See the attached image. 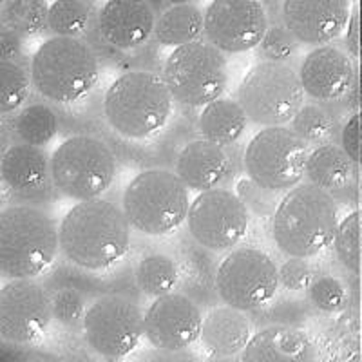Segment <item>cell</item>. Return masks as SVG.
I'll use <instances>...</instances> for the list:
<instances>
[{
  "mask_svg": "<svg viewBox=\"0 0 362 362\" xmlns=\"http://www.w3.org/2000/svg\"><path fill=\"white\" fill-rule=\"evenodd\" d=\"M151 4L156 8V11H163L165 8H169V6H177V4H190V2H196V0H148Z\"/></svg>",
  "mask_w": 362,
  "mask_h": 362,
  "instance_id": "f6af8a7d",
  "label": "cell"
},
{
  "mask_svg": "<svg viewBox=\"0 0 362 362\" xmlns=\"http://www.w3.org/2000/svg\"><path fill=\"white\" fill-rule=\"evenodd\" d=\"M310 145L290 125L261 127L245 147L243 170L263 189L288 192L305 181Z\"/></svg>",
  "mask_w": 362,
  "mask_h": 362,
  "instance_id": "30bf717a",
  "label": "cell"
},
{
  "mask_svg": "<svg viewBox=\"0 0 362 362\" xmlns=\"http://www.w3.org/2000/svg\"><path fill=\"white\" fill-rule=\"evenodd\" d=\"M158 11L148 0H105L96 9L95 28L86 40L96 51L124 60L154 40Z\"/></svg>",
  "mask_w": 362,
  "mask_h": 362,
  "instance_id": "5bb4252c",
  "label": "cell"
},
{
  "mask_svg": "<svg viewBox=\"0 0 362 362\" xmlns=\"http://www.w3.org/2000/svg\"><path fill=\"white\" fill-rule=\"evenodd\" d=\"M300 47V42L296 35L290 31L283 21L270 22V28L267 29L263 40L255 47V54L263 62H284L290 64Z\"/></svg>",
  "mask_w": 362,
  "mask_h": 362,
  "instance_id": "8d00e7d4",
  "label": "cell"
},
{
  "mask_svg": "<svg viewBox=\"0 0 362 362\" xmlns=\"http://www.w3.org/2000/svg\"><path fill=\"white\" fill-rule=\"evenodd\" d=\"M205 38V9L196 2L165 8L158 13L154 42L161 47H180Z\"/></svg>",
  "mask_w": 362,
  "mask_h": 362,
  "instance_id": "4316f807",
  "label": "cell"
},
{
  "mask_svg": "<svg viewBox=\"0 0 362 362\" xmlns=\"http://www.w3.org/2000/svg\"><path fill=\"white\" fill-rule=\"evenodd\" d=\"M297 73L308 98L335 105L354 87L358 62L344 49V45L332 42L312 47L300 60Z\"/></svg>",
  "mask_w": 362,
  "mask_h": 362,
  "instance_id": "ac0fdd59",
  "label": "cell"
},
{
  "mask_svg": "<svg viewBox=\"0 0 362 362\" xmlns=\"http://www.w3.org/2000/svg\"><path fill=\"white\" fill-rule=\"evenodd\" d=\"M252 335L254 322L248 312L221 303L210 306L203 315L199 342L212 357H235L245 350Z\"/></svg>",
  "mask_w": 362,
  "mask_h": 362,
  "instance_id": "cb8c5ba5",
  "label": "cell"
},
{
  "mask_svg": "<svg viewBox=\"0 0 362 362\" xmlns=\"http://www.w3.org/2000/svg\"><path fill=\"white\" fill-rule=\"evenodd\" d=\"M180 263L167 252L141 255L134 268V284L145 297H156L180 288Z\"/></svg>",
  "mask_w": 362,
  "mask_h": 362,
  "instance_id": "f1b7e54d",
  "label": "cell"
},
{
  "mask_svg": "<svg viewBox=\"0 0 362 362\" xmlns=\"http://www.w3.org/2000/svg\"><path fill=\"white\" fill-rule=\"evenodd\" d=\"M118 174V156L105 138L93 132L67 136L51 154L57 194L71 202L103 198Z\"/></svg>",
  "mask_w": 362,
  "mask_h": 362,
  "instance_id": "52a82bcc",
  "label": "cell"
},
{
  "mask_svg": "<svg viewBox=\"0 0 362 362\" xmlns=\"http://www.w3.org/2000/svg\"><path fill=\"white\" fill-rule=\"evenodd\" d=\"M214 252L199 247L189 235L180 241V288L192 299H196L202 306L218 305V292H216V272L218 267L212 263Z\"/></svg>",
  "mask_w": 362,
  "mask_h": 362,
  "instance_id": "d4e9b609",
  "label": "cell"
},
{
  "mask_svg": "<svg viewBox=\"0 0 362 362\" xmlns=\"http://www.w3.org/2000/svg\"><path fill=\"white\" fill-rule=\"evenodd\" d=\"M53 317L51 292L38 279H6L0 288V339L15 346L44 337Z\"/></svg>",
  "mask_w": 362,
  "mask_h": 362,
  "instance_id": "9a60e30c",
  "label": "cell"
},
{
  "mask_svg": "<svg viewBox=\"0 0 362 362\" xmlns=\"http://www.w3.org/2000/svg\"><path fill=\"white\" fill-rule=\"evenodd\" d=\"M24 42L17 31L0 25V60H25Z\"/></svg>",
  "mask_w": 362,
  "mask_h": 362,
  "instance_id": "7bdbcfd3",
  "label": "cell"
},
{
  "mask_svg": "<svg viewBox=\"0 0 362 362\" xmlns=\"http://www.w3.org/2000/svg\"><path fill=\"white\" fill-rule=\"evenodd\" d=\"M252 214L235 190L210 189L198 192L187 216V232L206 250L223 254L247 238Z\"/></svg>",
  "mask_w": 362,
  "mask_h": 362,
  "instance_id": "4fadbf2b",
  "label": "cell"
},
{
  "mask_svg": "<svg viewBox=\"0 0 362 362\" xmlns=\"http://www.w3.org/2000/svg\"><path fill=\"white\" fill-rule=\"evenodd\" d=\"M202 325V305L177 290L153 299L145 310V339L158 351L189 350L199 341Z\"/></svg>",
  "mask_w": 362,
  "mask_h": 362,
  "instance_id": "e0dca14e",
  "label": "cell"
},
{
  "mask_svg": "<svg viewBox=\"0 0 362 362\" xmlns=\"http://www.w3.org/2000/svg\"><path fill=\"white\" fill-rule=\"evenodd\" d=\"M315 276V268L305 257H286V261L279 267L281 288L292 293L306 292Z\"/></svg>",
  "mask_w": 362,
  "mask_h": 362,
  "instance_id": "ab89813d",
  "label": "cell"
},
{
  "mask_svg": "<svg viewBox=\"0 0 362 362\" xmlns=\"http://www.w3.org/2000/svg\"><path fill=\"white\" fill-rule=\"evenodd\" d=\"M161 76L176 103L202 109L225 95L228 87V60L209 40L174 47L161 66Z\"/></svg>",
  "mask_w": 362,
  "mask_h": 362,
  "instance_id": "9c48e42d",
  "label": "cell"
},
{
  "mask_svg": "<svg viewBox=\"0 0 362 362\" xmlns=\"http://www.w3.org/2000/svg\"><path fill=\"white\" fill-rule=\"evenodd\" d=\"M49 6V0H2L0 21L24 38L38 37L47 33Z\"/></svg>",
  "mask_w": 362,
  "mask_h": 362,
  "instance_id": "1f68e13d",
  "label": "cell"
},
{
  "mask_svg": "<svg viewBox=\"0 0 362 362\" xmlns=\"http://www.w3.org/2000/svg\"><path fill=\"white\" fill-rule=\"evenodd\" d=\"M339 223L337 199L308 181H300L283 194L270 218V234L286 257L312 259L334 245Z\"/></svg>",
  "mask_w": 362,
  "mask_h": 362,
  "instance_id": "3957f363",
  "label": "cell"
},
{
  "mask_svg": "<svg viewBox=\"0 0 362 362\" xmlns=\"http://www.w3.org/2000/svg\"><path fill=\"white\" fill-rule=\"evenodd\" d=\"M51 305H53L54 321L64 328H82L83 315L87 312V293L76 286L66 284L62 288H57L51 293Z\"/></svg>",
  "mask_w": 362,
  "mask_h": 362,
  "instance_id": "74e56055",
  "label": "cell"
},
{
  "mask_svg": "<svg viewBox=\"0 0 362 362\" xmlns=\"http://www.w3.org/2000/svg\"><path fill=\"white\" fill-rule=\"evenodd\" d=\"M235 100L257 127L290 125L306 93L292 64L263 62L250 67L239 82Z\"/></svg>",
  "mask_w": 362,
  "mask_h": 362,
  "instance_id": "ba28073f",
  "label": "cell"
},
{
  "mask_svg": "<svg viewBox=\"0 0 362 362\" xmlns=\"http://www.w3.org/2000/svg\"><path fill=\"white\" fill-rule=\"evenodd\" d=\"M176 100L158 71L127 69L107 86L102 98L103 122L125 140H153L167 131Z\"/></svg>",
  "mask_w": 362,
  "mask_h": 362,
  "instance_id": "7a4b0ae2",
  "label": "cell"
},
{
  "mask_svg": "<svg viewBox=\"0 0 362 362\" xmlns=\"http://www.w3.org/2000/svg\"><path fill=\"white\" fill-rule=\"evenodd\" d=\"M268 28L263 0H210L205 8V40L225 54L255 49Z\"/></svg>",
  "mask_w": 362,
  "mask_h": 362,
  "instance_id": "2e32d148",
  "label": "cell"
},
{
  "mask_svg": "<svg viewBox=\"0 0 362 362\" xmlns=\"http://www.w3.org/2000/svg\"><path fill=\"white\" fill-rule=\"evenodd\" d=\"M234 190L239 198H241V202L247 205V209L250 210V214L255 216V218L270 219L274 216V212H276L281 198H283V194L263 189L254 180H250L247 174L243 177H239Z\"/></svg>",
  "mask_w": 362,
  "mask_h": 362,
  "instance_id": "f35d334b",
  "label": "cell"
},
{
  "mask_svg": "<svg viewBox=\"0 0 362 362\" xmlns=\"http://www.w3.org/2000/svg\"><path fill=\"white\" fill-rule=\"evenodd\" d=\"M290 127L300 140L310 145V148L332 144L341 134L337 112L329 109V103L321 102L303 103V107L296 112L290 122Z\"/></svg>",
  "mask_w": 362,
  "mask_h": 362,
  "instance_id": "f546056e",
  "label": "cell"
},
{
  "mask_svg": "<svg viewBox=\"0 0 362 362\" xmlns=\"http://www.w3.org/2000/svg\"><path fill=\"white\" fill-rule=\"evenodd\" d=\"M29 62L35 93L58 107L83 102L98 86L100 57L86 38H45Z\"/></svg>",
  "mask_w": 362,
  "mask_h": 362,
  "instance_id": "277c9868",
  "label": "cell"
},
{
  "mask_svg": "<svg viewBox=\"0 0 362 362\" xmlns=\"http://www.w3.org/2000/svg\"><path fill=\"white\" fill-rule=\"evenodd\" d=\"M0 176L6 190L18 203L33 205L57 194L51 177V156L45 148L24 141H13L4 148Z\"/></svg>",
  "mask_w": 362,
  "mask_h": 362,
  "instance_id": "d6986e66",
  "label": "cell"
},
{
  "mask_svg": "<svg viewBox=\"0 0 362 362\" xmlns=\"http://www.w3.org/2000/svg\"><path fill=\"white\" fill-rule=\"evenodd\" d=\"M60 232L37 205L15 203L0 210V274L4 279H38L54 264Z\"/></svg>",
  "mask_w": 362,
  "mask_h": 362,
  "instance_id": "5b68a950",
  "label": "cell"
},
{
  "mask_svg": "<svg viewBox=\"0 0 362 362\" xmlns=\"http://www.w3.org/2000/svg\"><path fill=\"white\" fill-rule=\"evenodd\" d=\"M228 148L199 136L192 138L177 151L174 173L192 192L225 187L235 173V160Z\"/></svg>",
  "mask_w": 362,
  "mask_h": 362,
  "instance_id": "44dd1931",
  "label": "cell"
},
{
  "mask_svg": "<svg viewBox=\"0 0 362 362\" xmlns=\"http://www.w3.org/2000/svg\"><path fill=\"white\" fill-rule=\"evenodd\" d=\"M190 190L169 167H148L134 174L122 192V209L132 230L148 238H163L187 223Z\"/></svg>",
  "mask_w": 362,
  "mask_h": 362,
  "instance_id": "8992f818",
  "label": "cell"
},
{
  "mask_svg": "<svg viewBox=\"0 0 362 362\" xmlns=\"http://www.w3.org/2000/svg\"><path fill=\"white\" fill-rule=\"evenodd\" d=\"M332 247L339 264L362 279V206L341 219Z\"/></svg>",
  "mask_w": 362,
  "mask_h": 362,
  "instance_id": "836d02e7",
  "label": "cell"
},
{
  "mask_svg": "<svg viewBox=\"0 0 362 362\" xmlns=\"http://www.w3.org/2000/svg\"><path fill=\"white\" fill-rule=\"evenodd\" d=\"M317 357V350L310 335L300 326L268 325L254 332L241 361L264 362H306Z\"/></svg>",
  "mask_w": 362,
  "mask_h": 362,
  "instance_id": "7402d4cb",
  "label": "cell"
},
{
  "mask_svg": "<svg viewBox=\"0 0 362 362\" xmlns=\"http://www.w3.org/2000/svg\"><path fill=\"white\" fill-rule=\"evenodd\" d=\"M96 11L87 0H53L49 6L47 33L51 37L86 38L95 28Z\"/></svg>",
  "mask_w": 362,
  "mask_h": 362,
  "instance_id": "4dcf8cb0",
  "label": "cell"
},
{
  "mask_svg": "<svg viewBox=\"0 0 362 362\" xmlns=\"http://www.w3.org/2000/svg\"><path fill=\"white\" fill-rule=\"evenodd\" d=\"M361 170V167L348 156L342 145L332 141L310 148L305 180L332 194L339 202L357 190Z\"/></svg>",
  "mask_w": 362,
  "mask_h": 362,
  "instance_id": "603a6c76",
  "label": "cell"
},
{
  "mask_svg": "<svg viewBox=\"0 0 362 362\" xmlns=\"http://www.w3.org/2000/svg\"><path fill=\"white\" fill-rule=\"evenodd\" d=\"M279 264L257 247H235L226 252L216 272L219 303L255 312L277 297Z\"/></svg>",
  "mask_w": 362,
  "mask_h": 362,
  "instance_id": "8fae6325",
  "label": "cell"
},
{
  "mask_svg": "<svg viewBox=\"0 0 362 362\" xmlns=\"http://www.w3.org/2000/svg\"><path fill=\"white\" fill-rule=\"evenodd\" d=\"M342 45L358 64H362V0H354L348 25L342 35Z\"/></svg>",
  "mask_w": 362,
  "mask_h": 362,
  "instance_id": "b9f144b4",
  "label": "cell"
},
{
  "mask_svg": "<svg viewBox=\"0 0 362 362\" xmlns=\"http://www.w3.org/2000/svg\"><path fill=\"white\" fill-rule=\"evenodd\" d=\"M87 348L103 358H124L145 337V313L138 300L119 292L90 300L82 321Z\"/></svg>",
  "mask_w": 362,
  "mask_h": 362,
  "instance_id": "7c38bea8",
  "label": "cell"
},
{
  "mask_svg": "<svg viewBox=\"0 0 362 362\" xmlns=\"http://www.w3.org/2000/svg\"><path fill=\"white\" fill-rule=\"evenodd\" d=\"M28 60H0V115L8 118L28 103L35 90Z\"/></svg>",
  "mask_w": 362,
  "mask_h": 362,
  "instance_id": "d6a6232c",
  "label": "cell"
},
{
  "mask_svg": "<svg viewBox=\"0 0 362 362\" xmlns=\"http://www.w3.org/2000/svg\"><path fill=\"white\" fill-rule=\"evenodd\" d=\"M339 144L362 169V111H354L346 116L341 125Z\"/></svg>",
  "mask_w": 362,
  "mask_h": 362,
  "instance_id": "60d3db41",
  "label": "cell"
},
{
  "mask_svg": "<svg viewBox=\"0 0 362 362\" xmlns=\"http://www.w3.org/2000/svg\"><path fill=\"white\" fill-rule=\"evenodd\" d=\"M11 132L17 141L45 148L62 132L60 112L49 102H29L13 112Z\"/></svg>",
  "mask_w": 362,
  "mask_h": 362,
  "instance_id": "83f0119b",
  "label": "cell"
},
{
  "mask_svg": "<svg viewBox=\"0 0 362 362\" xmlns=\"http://www.w3.org/2000/svg\"><path fill=\"white\" fill-rule=\"evenodd\" d=\"M354 0H281V21L300 44H332L344 35Z\"/></svg>",
  "mask_w": 362,
  "mask_h": 362,
  "instance_id": "ffe728a7",
  "label": "cell"
},
{
  "mask_svg": "<svg viewBox=\"0 0 362 362\" xmlns=\"http://www.w3.org/2000/svg\"><path fill=\"white\" fill-rule=\"evenodd\" d=\"M248 119L241 103L230 96H219L199 109L196 132L199 138L214 141L223 147H234L247 132Z\"/></svg>",
  "mask_w": 362,
  "mask_h": 362,
  "instance_id": "484cf974",
  "label": "cell"
},
{
  "mask_svg": "<svg viewBox=\"0 0 362 362\" xmlns=\"http://www.w3.org/2000/svg\"><path fill=\"white\" fill-rule=\"evenodd\" d=\"M305 293L312 308L321 313L342 312L350 303V290L346 283L332 274H317Z\"/></svg>",
  "mask_w": 362,
  "mask_h": 362,
  "instance_id": "d590c367",
  "label": "cell"
},
{
  "mask_svg": "<svg viewBox=\"0 0 362 362\" xmlns=\"http://www.w3.org/2000/svg\"><path fill=\"white\" fill-rule=\"evenodd\" d=\"M313 308L308 303V299H286L281 297L277 303H268L263 308L248 312L254 328L268 325H288V326H300L305 325L312 315Z\"/></svg>",
  "mask_w": 362,
  "mask_h": 362,
  "instance_id": "e575fe53",
  "label": "cell"
},
{
  "mask_svg": "<svg viewBox=\"0 0 362 362\" xmlns=\"http://www.w3.org/2000/svg\"><path fill=\"white\" fill-rule=\"evenodd\" d=\"M60 254L74 268L105 272L131 250L132 226L118 203L105 198L76 202L58 225Z\"/></svg>",
  "mask_w": 362,
  "mask_h": 362,
  "instance_id": "6da1fadb",
  "label": "cell"
},
{
  "mask_svg": "<svg viewBox=\"0 0 362 362\" xmlns=\"http://www.w3.org/2000/svg\"><path fill=\"white\" fill-rule=\"evenodd\" d=\"M342 102H344V107L350 112L362 111V64H358V73L354 87H351V90Z\"/></svg>",
  "mask_w": 362,
  "mask_h": 362,
  "instance_id": "ee69618b",
  "label": "cell"
}]
</instances>
